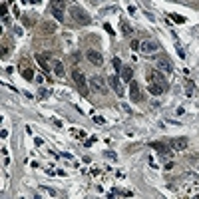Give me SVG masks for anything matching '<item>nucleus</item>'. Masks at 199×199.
<instances>
[{"mask_svg":"<svg viewBox=\"0 0 199 199\" xmlns=\"http://www.w3.org/2000/svg\"><path fill=\"white\" fill-rule=\"evenodd\" d=\"M34 143H36V146H42V143H44V141H42V138H36V139H34Z\"/></svg>","mask_w":199,"mask_h":199,"instance_id":"35","label":"nucleus"},{"mask_svg":"<svg viewBox=\"0 0 199 199\" xmlns=\"http://www.w3.org/2000/svg\"><path fill=\"white\" fill-rule=\"evenodd\" d=\"M121 78L126 80V82H132V78H133V70H132V68H124V70H121Z\"/></svg>","mask_w":199,"mask_h":199,"instance_id":"19","label":"nucleus"},{"mask_svg":"<svg viewBox=\"0 0 199 199\" xmlns=\"http://www.w3.org/2000/svg\"><path fill=\"white\" fill-rule=\"evenodd\" d=\"M157 50H159V44H157V42H153V40H143V42H141V46H139V52L147 54V56L155 54Z\"/></svg>","mask_w":199,"mask_h":199,"instance_id":"6","label":"nucleus"},{"mask_svg":"<svg viewBox=\"0 0 199 199\" xmlns=\"http://www.w3.org/2000/svg\"><path fill=\"white\" fill-rule=\"evenodd\" d=\"M129 92H132V96H129V98H132L133 102H141V96H139V86L135 84V82H129Z\"/></svg>","mask_w":199,"mask_h":199,"instance_id":"16","label":"nucleus"},{"mask_svg":"<svg viewBox=\"0 0 199 199\" xmlns=\"http://www.w3.org/2000/svg\"><path fill=\"white\" fill-rule=\"evenodd\" d=\"M40 32L54 34L56 32V22H54V20H44V22H40Z\"/></svg>","mask_w":199,"mask_h":199,"instance_id":"11","label":"nucleus"},{"mask_svg":"<svg viewBox=\"0 0 199 199\" xmlns=\"http://www.w3.org/2000/svg\"><path fill=\"white\" fill-rule=\"evenodd\" d=\"M22 78L28 80V82H34V80H36V76H34V70H30V68H24V70H22Z\"/></svg>","mask_w":199,"mask_h":199,"instance_id":"18","label":"nucleus"},{"mask_svg":"<svg viewBox=\"0 0 199 199\" xmlns=\"http://www.w3.org/2000/svg\"><path fill=\"white\" fill-rule=\"evenodd\" d=\"M147 82H157L161 86H165V78H163V74L159 70H149L147 72Z\"/></svg>","mask_w":199,"mask_h":199,"instance_id":"9","label":"nucleus"},{"mask_svg":"<svg viewBox=\"0 0 199 199\" xmlns=\"http://www.w3.org/2000/svg\"><path fill=\"white\" fill-rule=\"evenodd\" d=\"M42 191H46L48 195H50V197H56V195H58V193L54 191V189H50V187H42Z\"/></svg>","mask_w":199,"mask_h":199,"instance_id":"24","label":"nucleus"},{"mask_svg":"<svg viewBox=\"0 0 199 199\" xmlns=\"http://www.w3.org/2000/svg\"><path fill=\"white\" fill-rule=\"evenodd\" d=\"M146 16H147V18H149V20H151V22H153V20H155V16H153L151 12H146Z\"/></svg>","mask_w":199,"mask_h":199,"instance_id":"38","label":"nucleus"},{"mask_svg":"<svg viewBox=\"0 0 199 199\" xmlns=\"http://www.w3.org/2000/svg\"><path fill=\"white\" fill-rule=\"evenodd\" d=\"M24 68H28V60H26V58H22V60H20V72H22Z\"/></svg>","mask_w":199,"mask_h":199,"instance_id":"29","label":"nucleus"},{"mask_svg":"<svg viewBox=\"0 0 199 199\" xmlns=\"http://www.w3.org/2000/svg\"><path fill=\"white\" fill-rule=\"evenodd\" d=\"M64 6H66V0H52L50 10H52V16L58 22H64Z\"/></svg>","mask_w":199,"mask_h":199,"instance_id":"4","label":"nucleus"},{"mask_svg":"<svg viewBox=\"0 0 199 199\" xmlns=\"http://www.w3.org/2000/svg\"><path fill=\"white\" fill-rule=\"evenodd\" d=\"M119 26H121V34H124V36H132V34H133V28L127 24L126 20H121V22H119Z\"/></svg>","mask_w":199,"mask_h":199,"instance_id":"17","label":"nucleus"},{"mask_svg":"<svg viewBox=\"0 0 199 199\" xmlns=\"http://www.w3.org/2000/svg\"><path fill=\"white\" fill-rule=\"evenodd\" d=\"M147 90H149L151 96H161L163 90H165V86H161V84H157V82H147Z\"/></svg>","mask_w":199,"mask_h":199,"instance_id":"13","label":"nucleus"},{"mask_svg":"<svg viewBox=\"0 0 199 199\" xmlns=\"http://www.w3.org/2000/svg\"><path fill=\"white\" fill-rule=\"evenodd\" d=\"M2 54H4V56H6V54H10V44H6V42L2 44Z\"/></svg>","mask_w":199,"mask_h":199,"instance_id":"27","label":"nucleus"},{"mask_svg":"<svg viewBox=\"0 0 199 199\" xmlns=\"http://www.w3.org/2000/svg\"><path fill=\"white\" fill-rule=\"evenodd\" d=\"M112 64H113V70H116V74H119L121 70H124V68H121V62H119V58H113Z\"/></svg>","mask_w":199,"mask_h":199,"instance_id":"21","label":"nucleus"},{"mask_svg":"<svg viewBox=\"0 0 199 199\" xmlns=\"http://www.w3.org/2000/svg\"><path fill=\"white\" fill-rule=\"evenodd\" d=\"M36 60H38V64L42 68H44V70H52V66H50V64H52V58H50V54H36Z\"/></svg>","mask_w":199,"mask_h":199,"instance_id":"10","label":"nucleus"},{"mask_svg":"<svg viewBox=\"0 0 199 199\" xmlns=\"http://www.w3.org/2000/svg\"><path fill=\"white\" fill-rule=\"evenodd\" d=\"M157 66H159V70H163V72H171V62H169V58H165V56H159L157 58Z\"/></svg>","mask_w":199,"mask_h":199,"instance_id":"15","label":"nucleus"},{"mask_svg":"<svg viewBox=\"0 0 199 199\" xmlns=\"http://www.w3.org/2000/svg\"><path fill=\"white\" fill-rule=\"evenodd\" d=\"M22 22H24L26 26H32V24H34V20H32V18H28V16H22Z\"/></svg>","mask_w":199,"mask_h":199,"instance_id":"26","label":"nucleus"},{"mask_svg":"<svg viewBox=\"0 0 199 199\" xmlns=\"http://www.w3.org/2000/svg\"><path fill=\"white\" fill-rule=\"evenodd\" d=\"M104 157H108L110 161H116V159H118V155H116V151H112V149H108V151H104Z\"/></svg>","mask_w":199,"mask_h":199,"instance_id":"22","label":"nucleus"},{"mask_svg":"<svg viewBox=\"0 0 199 199\" xmlns=\"http://www.w3.org/2000/svg\"><path fill=\"white\" fill-rule=\"evenodd\" d=\"M124 112H127V113H132V108L127 106V104H124Z\"/></svg>","mask_w":199,"mask_h":199,"instance_id":"37","label":"nucleus"},{"mask_svg":"<svg viewBox=\"0 0 199 199\" xmlns=\"http://www.w3.org/2000/svg\"><path fill=\"white\" fill-rule=\"evenodd\" d=\"M139 46H141V42H139V40H132V50H133V52L139 50Z\"/></svg>","mask_w":199,"mask_h":199,"instance_id":"25","label":"nucleus"},{"mask_svg":"<svg viewBox=\"0 0 199 199\" xmlns=\"http://www.w3.org/2000/svg\"><path fill=\"white\" fill-rule=\"evenodd\" d=\"M193 92H195V84H193L191 80H187V90H185V96H189V98H191V96H193Z\"/></svg>","mask_w":199,"mask_h":199,"instance_id":"20","label":"nucleus"},{"mask_svg":"<svg viewBox=\"0 0 199 199\" xmlns=\"http://www.w3.org/2000/svg\"><path fill=\"white\" fill-rule=\"evenodd\" d=\"M60 155H62V157H66V159H70V161H72V153H66V151H62V153H60Z\"/></svg>","mask_w":199,"mask_h":199,"instance_id":"33","label":"nucleus"},{"mask_svg":"<svg viewBox=\"0 0 199 199\" xmlns=\"http://www.w3.org/2000/svg\"><path fill=\"white\" fill-rule=\"evenodd\" d=\"M52 124H54V126H56V127H60V126H62V121H60V119H56V118L52 119Z\"/></svg>","mask_w":199,"mask_h":199,"instance_id":"36","label":"nucleus"},{"mask_svg":"<svg viewBox=\"0 0 199 199\" xmlns=\"http://www.w3.org/2000/svg\"><path fill=\"white\" fill-rule=\"evenodd\" d=\"M52 72L58 76V78H64L66 76V70H64V64L60 60H52Z\"/></svg>","mask_w":199,"mask_h":199,"instance_id":"14","label":"nucleus"},{"mask_svg":"<svg viewBox=\"0 0 199 199\" xmlns=\"http://www.w3.org/2000/svg\"><path fill=\"white\" fill-rule=\"evenodd\" d=\"M169 146H171L173 151H183V149L187 147V139L185 138H175V139H171Z\"/></svg>","mask_w":199,"mask_h":199,"instance_id":"12","label":"nucleus"},{"mask_svg":"<svg viewBox=\"0 0 199 199\" xmlns=\"http://www.w3.org/2000/svg\"><path fill=\"white\" fill-rule=\"evenodd\" d=\"M72 80H74V84L78 86L80 94H82V96H88V80H86V74L82 72L78 66L72 70Z\"/></svg>","mask_w":199,"mask_h":199,"instance_id":"1","label":"nucleus"},{"mask_svg":"<svg viewBox=\"0 0 199 199\" xmlns=\"http://www.w3.org/2000/svg\"><path fill=\"white\" fill-rule=\"evenodd\" d=\"M94 141H96V135H94V138H90V139H88V141H86V143H84V146H88V147H90V146H92V143H94Z\"/></svg>","mask_w":199,"mask_h":199,"instance_id":"34","label":"nucleus"},{"mask_svg":"<svg viewBox=\"0 0 199 199\" xmlns=\"http://www.w3.org/2000/svg\"><path fill=\"white\" fill-rule=\"evenodd\" d=\"M104 28H106V32L110 34V36H113V34H116V32H113V28L110 26V24H108V22H106V24H104Z\"/></svg>","mask_w":199,"mask_h":199,"instance_id":"28","label":"nucleus"},{"mask_svg":"<svg viewBox=\"0 0 199 199\" xmlns=\"http://www.w3.org/2000/svg\"><path fill=\"white\" fill-rule=\"evenodd\" d=\"M38 98L40 100H46L48 98V92H46V90H40V92H38Z\"/></svg>","mask_w":199,"mask_h":199,"instance_id":"30","label":"nucleus"},{"mask_svg":"<svg viewBox=\"0 0 199 199\" xmlns=\"http://www.w3.org/2000/svg\"><path fill=\"white\" fill-rule=\"evenodd\" d=\"M70 16L74 18V22H78V24H82V26H86V24L92 22V18H90V16H88V14L84 12L80 6H76V4L70 6Z\"/></svg>","mask_w":199,"mask_h":199,"instance_id":"2","label":"nucleus"},{"mask_svg":"<svg viewBox=\"0 0 199 199\" xmlns=\"http://www.w3.org/2000/svg\"><path fill=\"white\" fill-rule=\"evenodd\" d=\"M177 54H179V56H181V58H185V50H183V48H181V46H177Z\"/></svg>","mask_w":199,"mask_h":199,"instance_id":"32","label":"nucleus"},{"mask_svg":"<svg viewBox=\"0 0 199 199\" xmlns=\"http://www.w3.org/2000/svg\"><path fill=\"white\" fill-rule=\"evenodd\" d=\"M94 121H96V124H100V126H102V124H104V118H102V116H96V118H94Z\"/></svg>","mask_w":199,"mask_h":199,"instance_id":"31","label":"nucleus"},{"mask_svg":"<svg viewBox=\"0 0 199 199\" xmlns=\"http://www.w3.org/2000/svg\"><path fill=\"white\" fill-rule=\"evenodd\" d=\"M90 86H92V90L96 94H100V96H106L108 94V84L102 76H92V78H90Z\"/></svg>","mask_w":199,"mask_h":199,"instance_id":"3","label":"nucleus"},{"mask_svg":"<svg viewBox=\"0 0 199 199\" xmlns=\"http://www.w3.org/2000/svg\"><path fill=\"white\" fill-rule=\"evenodd\" d=\"M108 82H110V86L113 88V92L121 98V96H124V86H121V82H119V76H118V74L110 76V80H108Z\"/></svg>","mask_w":199,"mask_h":199,"instance_id":"8","label":"nucleus"},{"mask_svg":"<svg viewBox=\"0 0 199 199\" xmlns=\"http://www.w3.org/2000/svg\"><path fill=\"white\" fill-rule=\"evenodd\" d=\"M149 146L153 147V149H157L163 157H167V159H171V155H173V149H171V146H163V143H159V141H153V143H149Z\"/></svg>","mask_w":199,"mask_h":199,"instance_id":"7","label":"nucleus"},{"mask_svg":"<svg viewBox=\"0 0 199 199\" xmlns=\"http://www.w3.org/2000/svg\"><path fill=\"white\" fill-rule=\"evenodd\" d=\"M30 2H34V0H22V4H30Z\"/></svg>","mask_w":199,"mask_h":199,"instance_id":"39","label":"nucleus"},{"mask_svg":"<svg viewBox=\"0 0 199 199\" xmlns=\"http://www.w3.org/2000/svg\"><path fill=\"white\" fill-rule=\"evenodd\" d=\"M94 2H98V0H94Z\"/></svg>","mask_w":199,"mask_h":199,"instance_id":"40","label":"nucleus"},{"mask_svg":"<svg viewBox=\"0 0 199 199\" xmlns=\"http://www.w3.org/2000/svg\"><path fill=\"white\" fill-rule=\"evenodd\" d=\"M169 16H171V20H173V22H177V24L185 22V18H183V16H179V14H169Z\"/></svg>","mask_w":199,"mask_h":199,"instance_id":"23","label":"nucleus"},{"mask_svg":"<svg viewBox=\"0 0 199 199\" xmlns=\"http://www.w3.org/2000/svg\"><path fill=\"white\" fill-rule=\"evenodd\" d=\"M86 58H88L90 64H94V66H104V56H102V52L96 50V48H88Z\"/></svg>","mask_w":199,"mask_h":199,"instance_id":"5","label":"nucleus"}]
</instances>
